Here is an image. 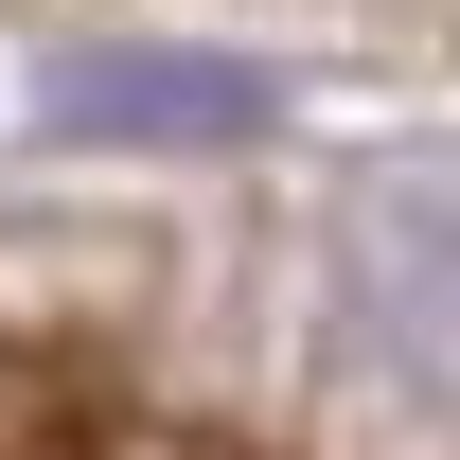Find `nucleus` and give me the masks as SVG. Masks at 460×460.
I'll return each mask as SVG.
<instances>
[{
	"label": "nucleus",
	"instance_id": "2",
	"mask_svg": "<svg viewBox=\"0 0 460 460\" xmlns=\"http://www.w3.org/2000/svg\"><path fill=\"white\" fill-rule=\"evenodd\" d=\"M54 124L71 142H248L266 124V71H230V54H71Z\"/></svg>",
	"mask_w": 460,
	"mask_h": 460
},
{
	"label": "nucleus",
	"instance_id": "1",
	"mask_svg": "<svg viewBox=\"0 0 460 460\" xmlns=\"http://www.w3.org/2000/svg\"><path fill=\"white\" fill-rule=\"evenodd\" d=\"M337 301L407 390H460V195H372L337 248Z\"/></svg>",
	"mask_w": 460,
	"mask_h": 460
}]
</instances>
